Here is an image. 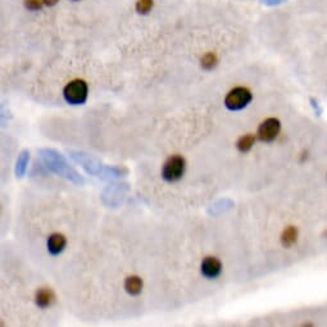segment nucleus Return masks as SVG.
<instances>
[{
	"label": "nucleus",
	"instance_id": "nucleus-1",
	"mask_svg": "<svg viewBox=\"0 0 327 327\" xmlns=\"http://www.w3.org/2000/svg\"><path fill=\"white\" fill-rule=\"evenodd\" d=\"M282 133V121L278 117H267L257 127L258 142L270 145L280 139Z\"/></svg>",
	"mask_w": 327,
	"mask_h": 327
},
{
	"label": "nucleus",
	"instance_id": "nucleus-2",
	"mask_svg": "<svg viewBox=\"0 0 327 327\" xmlns=\"http://www.w3.org/2000/svg\"><path fill=\"white\" fill-rule=\"evenodd\" d=\"M251 102H253V93L244 86H238V87L232 89L225 98L226 108L231 112L243 110L246 107H249Z\"/></svg>",
	"mask_w": 327,
	"mask_h": 327
},
{
	"label": "nucleus",
	"instance_id": "nucleus-3",
	"mask_svg": "<svg viewBox=\"0 0 327 327\" xmlns=\"http://www.w3.org/2000/svg\"><path fill=\"white\" fill-rule=\"evenodd\" d=\"M63 95L68 104L81 106L87 99V85L82 80H75L66 86Z\"/></svg>",
	"mask_w": 327,
	"mask_h": 327
},
{
	"label": "nucleus",
	"instance_id": "nucleus-4",
	"mask_svg": "<svg viewBox=\"0 0 327 327\" xmlns=\"http://www.w3.org/2000/svg\"><path fill=\"white\" fill-rule=\"evenodd\" d=\"M185 172V161L180 156H173L167 159L162 169V177L167 182L179 181Z\"/></svg>",
	"mask_w": 327,
	"mask_h": 327
},
{
	"label": "nucleus",
	"instance_id": "nucleus-5",
	"mask_svg": "<svg viewBox=\"0 0 327 327\" xmlns=\"http://www.w3.org/2000/svg\"><path fill=\"white\" fill-rule=\"evenodd\" d=\"M221 272L222 265L217 258L208 257L202 262V273L204 277L213 280V278H217L221 274Z\"/></svg>",
	"mask_w": 327,
	"mask_h": 327
},
{
	"label": "nucleus",
	"instance_id": "nucleus-6",
	"mask_svg": "<svg viewBox=\"0 0 327 327\" xmlns=\"http://www.w3.org/2000/svg\"><path fill=\"white\" fill-rule=\"evenodd\" d=\"M66 244V238L62 234L50 235L49 239H48V250L52 255H58L64 250Z\"/></svg>",
	"mask_w": 327,
	"mask_h": 327
},
{
	"label": "nucleus",
	"instance_id": "nucleus-7",
	"mask_svg": "<svg viewBox=\"0 0 327 327\" xmlns=\"http://www.w3.org/2000/svg\"><path fill=\"white\" fill-rule=\"evenodd\" d=\"M257 142L258 139L255 134H245V135L240 136L238 141H236V149L242 154H248V153L251 152V149L254 148Z\"/></svg>",
	"mask_w": 327,
	"mask_h": 327
},
{
	"label": "nucleus",
	"instance_id": "nucleus-8",
	"mask_svg": "<svg viewBox=\"0 0 327 327\" xmlns=\"http://www.w3.org/2000/svg\"><path fill=\"white\" fill-rule=\"evenodd\" d=\"M35 300H36L37 307L41 308V309L50 307L54 301L53 291L50 290V289H40V290H37Z\"/></svg>",
	"mask_w": 327,
	"mask_h": 327
},
{
	"label": "nucleus",
	"instance_id": "nucleus-9",
	"mask_svg": "<svg viewBox=\"0 0 327 327\" xmlns=\"http://www.w3.org/2000/svg\"><path fill=\"white\" fill-rule=\"evenodd\" d=\"M125 289L130 295H139L142 289V281L137 276H130L126 278Z\"/></svg>",
	"mask_w": 327,
	"mask_h": 327
},
{
	"label": "nucleus",
	"instance_id": "nucleus-10",
	"mask_svg": "<svg viewBox=\"0 0 327 327\" xmlns=\"http://www.w3.org/2000/svg\"><path fill=\"white\" fill-rule=\"evenodd\" d=\"M217 56H216V54L213 53H208L205 54L204 56L202 58V67L204 68V70L207 71H211L213 70L216 66H217Z\"/></svg>",
	"mask_w": 327,
	"mask_h": 327
},
{
	"label": "nucleus",
	"instance_id": "nucleus-11",
	"mask_svg": "<svg viewBox=\"0 0 327 327\" xmlns=\"http://www.w3.org/2000/svg\"><path fill=\"white\" fill-rule=\"evenodd\" d=\"M153 8V0H137L136 3V10L140 14H146Z\"/></svg>",
	"mask_w": 327,
	"mask_h": 327
},
{
	"label": "nucleus",
	"instance_id": "nucleus-12",
	"mask_svg": "<svg viewBox=\"0 0 327 327\" xmlns=\"http://www.w3.org/2000/svg\"><path fill=\"white\" fill-rule=\"evenodd\" d=\"M43 0H25V5L27 9L39 10L43 7Z\"/></svg>",
	"mask_w": 327,
	"mask_h": 327
},
{
	"label": "nucleus",
	"instance_id": "nucleus-13",
	"mask_svg": "<svg viewBox=\"0 0 327 327\" xmlns=\"http://www.w3.org/2000/svg\"><path fill=\"white\" fill-rule=\"evenodd\" d=\"M43 3L49 5V7H53V5H55V4L58 3V0H43Z\"/></svg>",
	"mask_w": 327,
	"mask_h": 327
},
{
	"label": "nucleus",
	"instance_id": "nucleus-14",
	"mask_svg": "<svg viewBox=\"0 0 327 327\" xmlns=\"http://www.w3.org/2000/svg\"><path fill=\"white\" fill-rule=\"evenodd\" d=\"M73 1H77V0H73Z\"/></svg>",
	"mask_w": 327,
	"mask_h": 327
}]
</instances>
